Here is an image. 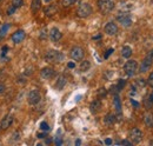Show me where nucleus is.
I'll return each instance as SVG.
<instances>
[{
  "label": "nucleus",
  "mask_w": 153,
  "mask_h": 146,
  "mask_svg": "<svg viewBox=\"0 0 153 146\" xmlns=\"http://www.w3.org/2000/svg\"><path fill=\"white\" fill-rule=\"evenodd\" d=\"M97 5H98L99 11L103 14H108L110 12H112L113 8H114V3L112 1V0H98Z\"/></svg>",
  "instance_id": "f257e3e1"
},
{
  "label": "nucleus",
  "mask_w": 153,
  "mask_h": 146,
  "mask_svg": "<svg viewBox=\"0 0 153 146\" xmlns=\"http://www.w3.org/2000/svg\"><path fill=\"white\" fill-rule=\"evenodd\" d=\"M62 59H64L62 53L56 50H49L45 55V60L48 63H60Z\"/></svg>",
  "instance_id": "f03ea898"
},
{
  "label": "nucleus",
  "mask_w": 153,
  "mask_h": 146,
  "mask_svg": "<svg viewBox=\"0 0 153 146\" xmlns=\"http://www.w3.org/2000/svg\"><path fill=\"white\" fill-rule=\"evenodd\" d=\"M92 14V6L87 3L80 4V6L76 9V16L79 18H87Z\"/></svg>",
  "instance_id": "7ed1b4c3"
},
{
  "label": "nucleus",
  "mask_w": 153,
  "mask_h": 146,
  "mask_svg": "<svg viewBox=\"0 0 153 146\" xmlns=\"http://www.w3.org/2000/svg\"><path fill=\"white\" fill-rule=\"evenodd\" d=\"M137 70H138V63L135 60H129V62L124 65V71L129 77L134 76Z\"/></svg>",
  "instance_id": "20e7f679"
},
{
  "label": "nucleus",
  "mask_w": 153,
  "mask_h": 146,
  "mask_svg": "<svg viewBox=\"0 0 153 146\" xmlns=\"http://www.w3.org/2000/svg\"><path fill=\"white\" fill-rule=\"evenodd\" d=\"M70 55L73 60H75V62H81V60L84 59V55H85V52L81 47L79 46H74L71 52H70Z\"/></svg>",
  "instance_id": "39448f33"
},
{
  "label": "nucleus",
  "mask_w": 153,
  "mask_h": 146,
  "mask_svg": "<svg viewBox=\"0 0 153 146\" xmlns=\"http://www.w3.org/2000/svg\"><path fill=\"white\" fill-rule=\"evenodd\" d=\"M130 139L132 140L133 144H138L143 140V132L141 130H139L137 127L132 128L131 132H130Z\"/></svg>",
  "instance_id": "423d86ee"
},
{
  "label": "nucleus",
  "mask_w": 153,
  "mask_h": 146,
  "mask_svg": "<svg viewBox=\"0 0 153 146\" xmlns=\"http://www.w3.org/2000/svg\"><path fill=\"white\" fill-rule=\"evenodd\" d=\"M27 99H28V104H30V105H37L38 103L40 101L41 95H40L39 91H37V90H32V91L28 93Z\"/></svg>",
  "instance_id": "0eeeda50"
},
{
  "label": "nucleus",
  "mask_w": 153,
  "mask_h": 146,
  "mask_svg": "<svg viewBox=\"0 0 153 146\" xmlns=\"http://www.w3.org/2000/svg\"><path fill=\"white\" fill-rule=\"evenodd\" d=\"M117 19L119 22H121L123 25L125 27H129L131 26V24H132V19H131V16L129 13H126V12H124V13H119L117 16Z\"/></svg>",
  "instance_id": "6e6552de"
},
{
  "label": "nucleus",
  "mask_w": 153,
  "mask_h": 146,
  "mask_svg": "<svg viewBox=\"0 0 153 146\" xmlns=\"http://www.w3.org/2000/svg\"><path fill=\"white\" fill-rule=\"evenodd\" d=\"M152 64H153V57L152 55H150L148 53H147V55L145 57V59L143 60V63H141V65H140V72H146V71H148L150 70V67L152 66Z\"/></svg>",
  "instance_id": "1a4fd4ad"
},
{
  "label": "nucleus",
  "mask_w": 153,
  "mask_h": 146,
  "mask_svg": "<svg viewBox=\"0 0 153 146\" xmlns=\"http://www.w3.org/2000/svg\"><path fill=\"white\" fill-rule=\"evenodd\" d=\"M118 32V26L114 22H107L105 26V33L108 35H114Z\"/></svg>",
  "instance_id": "9d476101"
},
{
  "label": "nucleus",
  "mask_w": 153,
  "mask_h": 146,
  "mask_svg": "<svg viewBox=\"0 0 153 146\" xmlns=\"http://www.w3.org/2000/svg\"><path fill=\"white\" fill-rule=\"evenodd\" d=\"M25 35H26L25 32L22 30H19V31H17L13 35H12V40H13L14 44H20L25 39Z\"/></svg>",
  "instance_id": "9b49d317"
},
{
  "label": "nucleus",
  "mask_w": 153,
  "mask_h": 146,
  "mask_svg": "<svg viewBox=\"0 0 153 146\" xmlns=\"http://www.w3.org/2000/svg\"><path fill=\"white\" fill-rule=\"evenodd\" d=\"M61 36H62V34L57 27H53L52 30L49 31V38H51L52 41H59L61 39Z\"/></svg>",
  "instance_id": "f8f14e48"
},
{
  "label": "nucleus",
  "mask_w": 153,
  "mask_h": 146,
  "mask_svg": "<svg viewBox=\"0 0 153 146\" xmlns=\"http://www.w3.org/2000/svg\"><path fill=\"white\" fill-rule=\"evenodd\" d=\"M40 76L44 79H51L54 76V70L52 67H44L41 70V72H40Z\"/></svg>",
  "instance_id": "ddd939ff"
},
{
  "label": "nucleus",
  "mask_w": 153,
  "mask_h": 146,
  "mask_svg": "<svg viewBox=\"0 0 153 146\" xmlns=\"http://www.w3.org/2000/svg\"><path fill=\"white\" fill-rule=\"evenodd\" d=\"M12 123H13V117H12L11 114H8V116H6V117L1 120L0 127H1L3 130H6V128H8V127L12 125Z\"/></svg>",
  "instance_id": "4468645a"
},
{
  "label": "nucleus",
  "mask_w": 153,
  "mask_h": 146,
  "mask_svg": "<svg viewBox=\"0 0 153 146\" xmlns=\"http://www.w3.org/2000/svg\"><path fill=\"white\" fill-rule=\"evenodd\" d=\"M144 123L147 127H152L153 126V113L150 112V110L144 114Z\"/></svg>",
  "instance_id": "2eb2a0df"
},
{
  "label": "nucleus",
  "mask_w": 153,
  "mask_h": 146,
  "mask_svg": "<svg viewBox=\"0 0 153 146\" xmlns=\"http://www.w3.org/2000/svg\"><path fill=\"white\" fill-rule=\"evenodd\" d=\"M58 12V7L57 5H48L46 8H45V14L47 17H53L56 13Z\"/></svg>",
  "instance_id": "dca6fc26"
},
{
  "label": "nucleus",
  "mask_w": 153,
  "mask_h": 146,
  "mask_svg": "<svg viewBox=\"0 0 153 146\" xmlns=\"http://www.w3.org/2000/svg\"><path fill=\"white\" fill-rule=\"evenodd\" d=\"M100 108H101V101L100 100H94L90 105V110H91L92 113H98L100 111Z\"/></svg>",
  "instance_id": "f3484780"
},
{
  "label": "nucleus",
  "mask_w": 153,
  "mask_h": 146,
  "mask_svg": "<svg viewBox=\"0 0 153 146\" xmlns=\"http://www.w3.org/2000/svg\"><path fill=\"white\" fill-rule=\"evenodd\" d=\"M113 104H114V107H116V111L118 114L121 113V101H120V98L119 95L116 93L114 94V99H113Z\"/></svg>",
  "instance_id": "a211bd4d"
},
{
  "label": "nucleus",
  "mask_w": 153,
  "mask_h": 146,
  "mask_svg": "<svg viewBox=\"0 0 153 146\" xmlns=\"http://www.w3.org/2000/svg\"><path fill=\"white\" fill-rule=\"evenodd\" d=\"M40 8H41V0H32L31 9H32L33 13H37Z\"/></svg>",
  "instance_id": "6ab92c4d"
},
{
  "label": "nucleus",
  "mask_w": 153,
  "mask_h": 146,
  "mask_svg": "<svg viewBox=\"0 0 153 146\" xmlns=\"http://www.w3.org/2000/svg\"><path fill=\"white\" fill-rule=\"evenodd\" d=\"M144 106H145V108L147 110V111L152 108V106H153V97H152V94L147 95L146 98L144 99Z\"/></svg>",
  "instance_id": "aec40b11"
},
{
  "label": "nucleus",
  "mask_w": 153,
  "mask_h": 146,
  "mask_svg": "<svg viewBox=\"0 0 153 146\" xmlns=\"http://www.w3.org/2000/svg\"><path fill=\"white\" fill-rule=\"evenodd\" d=\"M121 55L124 57V58H130L131 55H132V48L130 47V46H124L123 47V50H121Z\"/></svg>",
  "instance_id": "412c9836"
},
{
  "label": "nucleus",
  "mask_w": 153,
  "mask_h": 146,
  "mask_svg": "<svg viewBox=\"0 0 153 146\" xmlns=\"http://www.w3.org/2000/svg\"><path fill=\"white\" fill-rule=\"evenodd\" d=\"M65 84H66V78L64 77V76H60L57 80V84H56V87L58 90H61L64 86H65Z\"/></svg>",
  "instance_id": "4be33fe9"
},
{
  "label": "nucleus",
  "mask_w": 153,
  "mask_h": 146,
  "mask_svg": "<svg viewBox=\"0 0 153 146\" xmlns=\"http://www.w3.org/2000/svg\"><path fill=\"white\" fill-rule=\"evenodd\" d=\"M104 121H105L106 125H112V124H114V121H116V117H114L113 114H111V113H108V114L105 116Z\"/></svg>",
  "instance_id": "5701e85b"
},
{
  "label": "nucleus",
  "mask_w": 153,
  "mask_h": 146,
  "mask_svg": "<svg viewBox=\"0 0 153 146\" xmlns=\"http://www.w3.org/2000/svg\"><path fill=\"white\" fill-rule=\"evenodd\" d=\"M90 67H91V64H90V62H87V60H84V62H81V63H80L79 70H80L81 72H86V71H88V70H90Z\"/></svg>",
  "instance_id": "b1692460"
},
{
  "label": "nucleus",
  "mask_w": 153,
  "mask_h": 146,
  "mask_svg": "<svg viewBox=\"0 0 153 146\" xmlns=\"http://www.w3.org/2000/svg\"><path fill=\"white\" fill-rule=\"evenodd\" d=\"M8 30H9V25H8V24H4V25L1 26V28H0V38H4V36H6Z\"/></svg>",
  "instance_id": "393cba45"
},
{
  "label": "nucleus",
  "mask_w": 153,
  "mask_h": 146,
  "mask_svg": "<svg viewBox=\"0 0 153 146\" xmlns=\"http://www.w3.org/2000/svg\"><path fill=\"white\" fill-rule=\"evenodd\" d=\"M78 0H62V6L64 7H70V6H72L73 4H75Z\"/></svg>",
  "instance_id": "a878e982"
},
{
  "label": "nucleus",
  "mask_w": 153,
  "mask_h": 146,
  "mask_svg": "<svg viewBox=\"0 0 153 146\" xmlns=\"http://www.w3.org/2000/svg\"><path fill=\"white\" fill-rule=\"evenodd\" d=\"M125 85H126V81H125L124 79H120V80H119V82L116 85L117 91H118V92H119V91H121V90L125 87Z\"/></svg>",
  "instance_id": "bb28decb"
},
{
  "label": "nucleus",
  "mask_w": 153,
  "mask_h": 146,
  "mask_svg": "<svg viewBox=\"0 0 153 146\" xmlns=\"http://www.w3.org/2000/svg\"><path fill=\"white\" fill-rule=\"evenodd\" d=\"M12 5H13L16 8H19L24 5V0H12Z\"/></svg>",
  "instance_id": "cd10ccee"
},
{
  "label": "nucleus",
  "mask_w": 153,
  "mask_h": 146,
  "mask_svg": "<svg viewBox=\"0 0 153 146\" xmlns=\"http://www.w3.org/2000/svg\"><path fill=\"white\" fill-rule=\"evenodd\" d=\"M16 11H17V8H16L13 5H11V6H9V8L7 9V14H8V16L14 14V13H16Z\"/></svg>",
  "instance_id": "c85d7f7f"
},
{
  "label": "nucleus",
  "mask_w": 153,
  "mask_h": 146,
  "mask_svg": "<svg viewBox=\"0 0 153 146\" xmlns=\"http://www.w3.org/2000/svg\"><path fill=\"white\" fill-rule=\"evenodd\" d=\"M145 81H144V79H138L137 81H135V85L137 86H139V87H144L145 86Z\"/></svg>",
  "instance_id": "c756f323"
},
{
  "label": "nucleus",
  "mask_w": 153,
  "mask_h": 146,
  "mask_svg": "<svg viewBox=\"0 0 153 146\" xmlns=\"http://www.w3.org/2000/svg\"><path fill=\"white\" fill-rule=\"evenodd\" d=\"M40 128H41L43 131H48V130H49V127H48V124L46 123V121H43V123L40 124Z\"/></svg>",
  "instance_id": "7c9ffc66"
},
{
  "label": "nucleus",
  "mask_w": 153,
  "mask_h": 146,
  "mask_svg": "<svg viewBox=\"0 0 153 146\" xmlns=\"http://www.w3.org/2000/svg\"><path fill=\"white\" fill-rule=\"evenodd\" d=\"M47 38V30L46 28H43L41 30V33H40V39H46Z\"/></svg>",
  "instance_id": "2f4dec72"
},
{
  "label": "nucleus",
  "mask_w": 153,
  "mask_h": 146,
  "mask_svg": "<svg viewBox=\"0 0 153 146\" xmlns=\"http://www.w3.org/2000/svg\"><path fill=\"white\" fill-rule=\"evenodd\" d=\"M147 84L150 85L151 87H153V72L148 76V79H147Z\"/></svg>",
  "instance_id": "473e14b6"
},
{
  "label": "nucleus",
  "mask_w": 153,
  "mask_h": 146,
  "mask_svg": "<svg viewBox=\"0 0 153 146\" xmlns=\"http://www.w3.org/2000/svg\"><path fill=\"white\" fill-rule=\"evenodd\" d=\"M113 52H114V50H113V48H110V50H107V51H106V53H105L104 58H105V59H108V57H110V55H111Z\"/></svg>",
  "instance_id": "72a5a7b5"
},
{
  "label": "nucleus",
  "mask_w": 153,
  "mask_h": 146,
  "mask_svg": "<svg viewBox=\"0 0 153 146\" xmlns=\"http://www.w3.org/2000/svg\"><path fill=\"white\" fill-rule=\"evenodd\" d=\"M98 95L99 97H105L106 95V90L105 89H100L99 92H98Z\"/></svg>",
  "instance_id": "f704fd0d"
},
{
  "label": "nucleus",
  "mask_w": 153,
  "mask_h": 146,
  "mask_svg": "<svg viewBox=\"0 0 153 146\" xmlns=\"http://www.w3.org/2000/svg\"><path fill=\"white\" fill-rule=\"evenodd\" d=\"M119 144H121V145H127V146H131V145H132V143L129 141V140H121Z\"/></svg>",
  "instance_id": "c9c22d12"
},
{
  "label": "nucleus",
  "mask_w": 153,
  "mask_h": 146,
  "mask_svg": "<svg viewBox=\"0 0 153 146\" xmlns=\"http://www.w3.org/2000/svg\"><path fill=\"white\" fill-rule=\"evenodd\" d=\"M5 90H6V86H5V85H4V84H0V94L4 93Z\"/></svg>",
  "instance_id": "e433bc0d"
},
{
  "label": "nucleus",
  "mask_w": 153,
  "mask_h": 146,
  "mask_svg": "<svg viewBox=\"0 0 153 146\" xmlns=\"http://www.w3.org/2000/svg\"><path fill=\"white\" fill-rule=\"evenodd\" d=\"M56 144H57V145H61V144H62V139H61L60 137H57V138H56Z\"/></svg>",
  "instance_id": "4c0bfd02"
},
{
  "label": "nucleus",
  "mask_w": 153,
  "mask_h": 146,
  "mask_svg": "<svg viewBox=\"0 0 153 146\" xmlns=\"http://www.w3.org/2000/svg\"><path fill=\"white\" fill-rule=\"evenodd\" d=\"M131 103H132V105H133V106H134L135 108H137V107H139V104H138V103H137L135 100H133V99H131Z\"/></svg>",
  "instance_id": "58836bf2"
},
{
  "label": "nucleus",
  "mask_w": 153,
  "mask_h": 146,
  "mask_svg": "<svg viewBox=\"0 0 153 146\" xmlns=\"http://www.w3.org/2000/svg\"><path fill=\"white\" fill-rule=\"evenodd\" d=\"M67 66H68V68H74L75 67V64L74 63H68Z\"/></svg>",
  "instance_id": "ea45409f"
},
{
  "label": "nucleus",
  "mask_w": 153,
  "mask_h": 146,
  "mask_svg": "<svg viewBox=\"0 0 153 146\" xmlns=\"http://www.w3.org/2000/svg\"><path fill=\"white\" fill-rule=\"evenodd\" d=\"M46 137V133H39V135H38V138H45Z\"/></svg>",
  "instance_id": "a19ab883"
},
{
  "label": "nucleus",
  "mask_w": 153,
  "mask_h": 146,
  "mask_svg": "<svg viewBox=\"0 0 153 146\" xmlns=\"http://www.w3.org/2000/svg\"><path fill=\"white\" fill-rule=\"evenodd\" d=\"M105 144H106V145H111V144H112V140H111V139H106V140H105Z\"/></svg>",
  "instance_id": "79ce46f5"
},
{
  "label": "nucleus",
  "mask_w": 153,
  "mask_h": 146,
  "mask_svg": "<svg viewBox=\"0 0 153 146\" xmlns=\"http://www.w3.org/2000/svg\"><path fill=\"white\" fill-rule=\"evenodd\" d=\"M100 38H101V35H100V34H99V35H95V36H93V39H94V40H95V39H100Z\"/></svg>",
  "instance_id": "37998d69"
},
{
  "label": "nucleus",
  "mask_w": 153,
  "mask_h": 146,
  "mask_svg": "<svg viewBox=\"0 0 153 146\" xmlns=\"http://www.w3.org/2000/svg\"><path fill=\"white\" fill-rule=\"evenodd\" d=\"M80 144H81V140H79V139L75 141V145H80Z\"/></svg>",
  "instance_id": "c03bdc74"
},
{
  "label": "nucleus",
  "mask_w": 153,
  "mask_h": 146,
  "mask_svg": "<svg viewBox=\"0 0 153 146\" xmlns=\"http://www.w3.org/2000/svg\"><path fill=\"white\" fill-rule=\"evenodd\" d=\"M45 3H49V1H52V0H44Z\"/></svg>",
  "instance_id": "a18cd8bd"
},
{
  "label": "nucleus",
  "mask_w": 153,
  "mask_h": 146,
  "mask_svg": "<svg viewBox=\"0 0 153 146\" xmlns=\"http://www.w3.org/2000/svg\"><path fill=\"white\" fill-rule=\"evenodd\" d=\"M152 97H153V93H152Z\"/></svg>",
  "instance_id": "49530a36"
},
{
  "label": "nucleus",
  "mask_w": 153,
  "mask_h": 146,
  "mask_svg": "<svg viewBox=\"0 0 153 146\" xmlns=\"http://www.w3.org/2000/svg\"><path fill=\"white\" fill-rule=\"evenodd\" d=\"M0 1H1V0H0Z\"/></svg>",
  "instance_id": "de8ad7c7"
}]
</instances>
